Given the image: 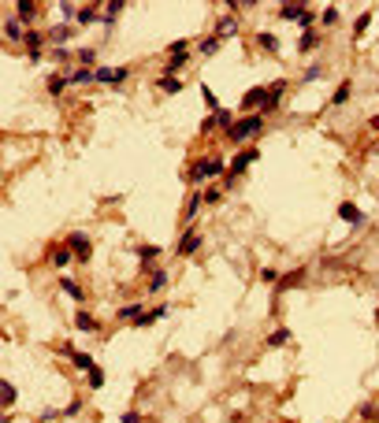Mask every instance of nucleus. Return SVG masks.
I'll list each match as a JSON object with an SVG mask.
<instances>
[{
  "instance_id": "obj_17",
  "label": "nucleus",
  "mask_w": 379,
  "mask_h": 423,
  "mask_svg": "<svg viewBox=\"0 0 379 423\" xmlns=\"http://www.w3.org/2000/svg\"><path fill=\"white\" fill-rule=\"evenodd\" d=\"M301 279H305V271H290V275H283V279H279V290H290V286H297Z\"/></svg>"
},
{
  "instance_id": "obj_44",
  "label": "nucleus",
  "mask_w": 379,
  "mask_h": 423,
  "mask_svg": "<svg viewBox=\"0 0 379 423\" xmlns=\"http://www.w3.org/2000/svg\"><path fill=\"white\" fill-rule=\"evenodd\" d=\"M201 197H204V201H208V204H216V201H219V189H204Z\"/></svg>"
},
{
  "instance_id": "obj_41",
  "label": "nucleus",
  "mask_w": 379,
  "mask_h": 423,
  "mask_svg": "<svg viewBox=\"0 0 379 423\" xmlns=\"http://www.w3.org/2000/svg\"><path fill=\"white\" fill-rule=\"evenodd\" d=\"M201 201H204V197H190V204H186V219H190V215L197 212V204H201Z\"/></svg>"
},
{
  "instance_id": "obj_10",
  "label": "nucleus",
  "mask_w": 379,
  "mask_h": 423,
  "mask_svg": "<svg viewBox=\"0 0 379 423\" xmlns=\"http://www.w3.org/2000/svg\"><path fill=\"white\" fill-rule=\"evenodd\" d=\"M116 316H119V323H123V319H126V323H138L145 312H142V305H126V308H119Z\"/></svg>"
},
{
  "instance_id": "obj_22",
  "label": "nucleus",
  "mask_w": 379,
  "mask_h": 423,
  "mask_svg": "<svg viewBox=\"0 0 379 423\" xmlns=\"http://www.w3.org/2000/svg\"><path fill=\"white\" fill-rule=\"evenodd\" d=\"M59 290H63L67 297H75V301H82V290H78V286H75L71 279H59Z\"/></svg>"
},
{
  "instance_id": "obj_42",
  "label": "nucleus",
  "mask_w": 379,
  "mask_h": 423,
  "mask_svg": "<svg viewBox=\"0 0 379 423\" xmlns=\"http://www.w3.org/2000/svg\"><path fill=\"white\" fill-rule=\"evenodd\" d=\"M320 75H323V67H309V71H305V82H316Z\"/></svg>"
},
{
  "instance_id": "obj_11",
  "label": "nucleus",
  "mask_w": 379,
  "mask_h": 423,
  "mask_svg": "<svg viewBox=\"0 0 379 423\" xmlns=\"http://www.w3.org/2000/svg\"><path fill=\"white\" fill-rule=\"evenodd\" d=\"M279 15H283V19H290V23H301L305 8H301V4H283V8H279Z\"/></svg>"
},
{
  "instance_id": "obj_14",
  "label": "nucleus",
  "mask_w": 379,
  "mask_h": 423,
  "mask_svg": "<svg viewBox=\"0 0 379 423\" xmlns=\"http://www.w3.org/2000/svg\"><path fill=\"white\" fill-rule=\"evenodd\" d=\"M338 215H342L346 223H364V215L353 208V204H342V208H338Z\"/></svg>"
},
{
  "instance_id": "obj_16",
  "label": "nucleus",
  "mask_w": 379,
  "mask_h": 423,
  "mask_svg": "<svg viewBox=\"0 0 379 423\" xmlns=\"http://www.w3.org/2000/svg\"><path fill=\"white\" fill-rule=\"evenodd\" d=\"M156 85H160L164 93H178V89H182V78H168V75H164V78H160Z\"/></svg>"
},
{
  "instance_id": "obj_35",
  "label": "nucleus",
  "mask_w": 379,
  "mask_h": 423,
  "mask_svg": "<svg viewBox=\"0 0 379 423\" xmlns=\"http://www.w3.org/2000/svg\"><path fill=\"white\" fill-rule=\"evenodd\" d=\"M219 34H223V37L234 34V19H219Z\"/></svg>"
},
{
  "instance_id": "obj_29",
  "label": "nucleus",
  "mask_w": 379,
  "mask_h": 423,
  "mask_svg": "<svg viewBox=\"0 0 379 423\" xmlns=\"http://www.w3.org/2000/svg\"><path fill=\"white\" fill-rule=\"evenodd\" d=\"M346 101H350V82H342L335 89V101H331V104H346Z\"/></svg>"
},
{
  "instance_id": "obj_13",
  "label": "nucleus",
  "mask_w": 379,
  "mask_h": 423,
  "mask_svg": "<svg viewBox=\"0 0 379 423\" xmlns=\"http://www.w3.org/2000/svg\"><path fill=\"white\" fill-rule=\"evenodd\" d=\"M41 41H45V37L41 34H37V30H30V34H26V49H30V56H41Z\"/></svg>"
},
{
  "instance_id": "obj_26",
  "label": "nucleus",
  "mask_w": 379,
  "mask_h": 423,
  "mask_svg": "<svg viewBox=\"0 0 379 423\" xmlns=\"http://www.w3.org/2000/svg\"><path fill=\"white\" fill-rule=\"evenodd\" d=\"M257 41H261V49H268V52H275V49H279V37H275V34H261Z\"/></svg>"
},
{
  "instance_id": "obj_32",
  "label": "nucleus",
  "mask_w": 379,
  "mask_h": 423,
  "mask_svg": "<svg viewBox=\"0 0 379 423\" xmlns=\"http://www.w3.org/2000/svg\"><path fill=\"white\" fill-rule=\"evenodd\" d=\"M201 52H204V56H216V52H219V37H208V41H201Z\"/></svg>"
},
{
  "instance_id": "obj_43",
  "label": "nucleus",
  "mask_w": 379,
  "mask_h": 423,
  "mask_svg": "<svg viewBox=\"0 0 379 423\" xmlns=\"http://www.w3.org/2000/svg\"><path fill=\"white\" fill-rule=\"evenodd\" d=\"M201 130H204V134H212V130H216V115H208V119H204V123H201Z\"/></svg>"
},
{
  "instance_id": "obj_36",
  "label": "nucleus",
  "mask_w": 379,
  "mask_h": 423,
  "mask_svg": "<svg viewBox=\"0 0 379 423\" xmlns=\"http://www.w3.org/2000/svg\"><path fill=\"white\" fill-rule=\"evenodd\" d=\"M52 41H67V37H71V30H67V26H56V30H52Z\"/></svg>"
},
{
  "instance_id": "obj_24",
  "label": "nucleus",
  "mask_w": 379,
  "mask_h": 423,
  "mask_svg": "<svg viewBox=\"0 0 379 423\" xmlns=\"http://www.w3.org/2000/svg\"><path fill=\"white\" fill-rule=\"evenodd\" d=\"M71 356H75V364L82 368V371H93V368H97V364H93V356H86V353H71Z\"/></svg>"
},
{
  "instance_id": "obj_7",
  "label": "nucleus",
  "mask_w": 379,
  "mask_h": 423,
  "mask_svg": "<svg viewBox=\"0 0 379 423\" xmlns=\"http://www.w3.org/2000/svg\"><path fill=\"white\" fill-rule=\"evenodd\" d=\"M197 245H201V234H194V230H190V234H186L182 241H178V249H175V253H178V256H190V253H197Z\"/></svg>"
},
{
  "instance_id": "obj_46",
  "label": "nucleus",
  "mask_w": 379,
  "mask_h": 423,
  "mask_svg": "<svg viewBox=\"0 0 379 423\" xmlns=\"http://www.w3.org/2000/svg\"><path fill=\"white\" fill-rule=\"evenodd\" d=\"M372 130H376V134H379V119H372Z\"/></svg>"
},
{
  "instance_id": "obj_40",
  "label": "nucleus",
  "mask_w": 379,
  "mask_h": 423,
  "mask_svg": "<svg viewBox=\"0 0 379 423\" xmlns=\"http://www.w3.org/2000/svg\"><path fill=\"white\" fill-rule=\"evenodd\" d=\"M231 119H234L231 111H216V127H231Z\"/></svg>"
},
{
  "instance_id": "obj_45",
  "label": "nucleus",
  "mask_w": 379,
  "mask_h": 423,
  "mask_svg": "<svg viewBox=\"0 0 379 423\" xmlns=\"http://www.w3.org/2000/svg\"><path fill=\"white\" fill-rule=\"evenodd\" d=\"M123 423H142V416H138V412H123Z\"/></svg>"
},
{
  "instance_id": "obj_18",
  "label": "nucleus",
  "mask_w": 379,
  "mask_h": 423,
  "mask_svg": "<svg viewBox=\"0 0 379 423\" xmlns=\"http://www.w3.org/2000/svg\"><path fill=\"white\" fill-rule=\"evenodd\" d=\"M4 34H8V37H23V41H26L23 23H19V19H8V23H4Z\"/></svg>"
},
{
  "instance_id": "obj_33",
  "label": "nucleus",
  "mask_w": 379,
  "mask_h": 423,
  "mask_svg": "<svg viewBox=\"0 0 379 423\" xmlns=\"http://www.w3.org/2000/svg\"><path fill=\"white\" fill-rule=\"evenodd\" d=\"M119 11H123V4H108V8H104V23H116Z\"/></svg>"
},
{
  "instance_id": "obj_3",
  "label": "nucleus",
  "mask_w": 379,
  "mask_h": 423,
  "mask_svg": "<svg viewBox=\"0 0 379 423\" xmlns=\"http://www.w3.org/2000/svg\"><path fill=\"white\" fill-rule=\"evenodd\" d=\"M93 75H97V82H104V85H119V82H126L130 71L126 67H97Z\"/></svg>"
},
{
  "instance_id": "obj_5",
  "label": "nucleus",
  "mask_w": 379,
  "mask_h": 423,
  "mask_svg": "<svg viewBox=\"0 0 379 423\" xmlns=\"http://www.w3.org/2000/svg\"><path fill=\"white\" fill-rule=\"evenodd\" d=\"M253 160H257V153H253V149H242V153H238L234 160H231V175H242V171L249 167Z\"/></svg>"
},
{
  "instance_id": "obj_25",
  "label": "nucleus",
  "mask_w": 379,
  "mask_h": 423,
  "mask_svg": "<svg viewBox=\"0 0 379 423\" xmlns=\"http://www.w3.org/2000/svg\"><path fill=\"white\" fill-rule=\"evenodd\" d=\"M297 49H301V52H312V49H316V34H309V30H305L301 41H297Z\"/></svg>"
},
{
  "instance_id": "obj_21",
  "label": "nucleus",
  "mask_w": 379,
  "mask_h": 423,
  "mask_svg": "<svg viewBox=\"0 0 379 423\" xmlns=\"http://www.w3.org/2000/svg\"><path fill=\"white\" fill-rule=\"evenodd\" d=\"M71 256H75L71 249H56V253H52V264H56V267H67V264H71Z\"/></svg>"
},
{
  "instance_id": "obj_37",
  "label": "nucleus",
  "mask_w": 379,
  "mask_h": 423,
  "mask_svg": "<svg viewBox=\"0 0 379 423\" xmlns=\"http://www.w3.org/2000/svg\"><path fill=\"white\" fill-rule=\"evenodd\" d=\"M59 15H63V19H78V8H75V4H59Z\"/></svg>"
},
{
  "instance_id": "obj_38",
  "label": "nucleus",
  "mask_w": 379,
  "mask_h": 423,
  "mask_svg": "<svg viewBox=\"0 0 379 423\" xmlns=\"http://www.w3.org/2000/svg\"><path fill=\"white\" fill-rule=\"evenodd\" d=\"M78 59H82V63H97V49H82Z\"/></svg>"
},
{
  "instance_id": "obj_31",
  "label": "nucleus",
  "mask_w": 379,
  "mask_h": 423,
  "mask_svg": "<svg viewBox=\"0 0 379 423\" xmlns=\"http://www.w3.org/2000/svg\"><path fill=\"white\" fill-rule=\"evenodd\" d=\"M0 397H4V405H15V386L4 382V386H0Z\"/></svg>"
},
{
  "instance_id": "obj_19",
  "label": "nucleus",
  "mask_w": 379,
  "mask_h": 423,
  "mask_svg": "<svg viewBox=\"0 0 379 423\" xmlns=\"http://www.w3.org/2000/svg\"><path fill=\"white\" fill-rule=\"evenodd\" d=\"M287 342H290V330H287V327H279V330H271L268 345H287Z\"/></svg>"
},
{
  "instance_id": "obj_2",
  "label": "nucleus",
  "mask_w": 379,
  "mask_h": 423,
  "mask_svg": "<svg viewBox=\"0 0 379 423\" xmlns=\"http://www.w3.org/2000/svg\"><path fill=\"white\" fill-rule=\"evenodd\" d=\"M223 171H227V163L219 160V156H204V160L194 163L190 178H194V182H201V178H216V175H223Z\"/></svg>"
},
{
  "instance_id": "obj_23",
  "label": "nucleus",
  "mask_w": 379,
  "mask_h": 423,
  "mask_svg": "<svg viewBox=\"0 0 379 423\" xmlns=\"http://www.w3.org/2000/svg\"><path fill=\"white\" fill-rule=\"evenodd\" d=\"M63 85H67V78H63V75H52V78H49V93H52V97L63 93Z\"/></svg>"
},
{
  "instance_id": "obj_6",
  "label": "nucleus",
  "mask_w": 379,
  "mask_h": 423,
  "mask_svg": "<svg viewBox=\"0 0 379 423\" xmlns=\"http://www.w3.org/2000/svg\"><path fill=\"white\" fill-rule=\"evenodd\" d=\"M67 245L75 249L78 260H86V256H89V238H86V234H71V238H67Z\"/></svg>"
},
{
  "instance_id": "obj_8",
  "label": "nucleus",
  "mask_w": 379,
  "mask_h": 423,
  "mask_svg": "<svg viewBox=\"0 0 379 423\" xmlns=\"http://www.w3.org/2000/svg\"><path fill=\"white\" fill-rule=\"evenodd\" d=\"M257 104H268V89H261V85L242 97V108H257Z\"/></svg>"
},
{
  "instance_id": "obj_30",
  "label": "nucleus",
  "mask_w": 379,
  "mask_h": 423,
  "mask_svg": "<svg viewBox=\"0 0 379 423\" xmlns=\"http://www.w3.org/2000/svg\"><path fill=\"white\" fill-rule=\"evenodd\" d=\"M201 97H204V104H208L212 111H219V101H216V93H212L208 85H201Z\"/></svg>"
},
{
  "instance_id": "obj_28",
  "label": "nucleus",
  "mask_w": 379,
  "mask_h": 423,
  "mask_svg": "<svg viewBox=\"0 0 379 423\" xmlns=\"http://www.w3.org/2000/svg\"><path fill=\"white\" fill-rule=\"evenodd\" d=\"M138 256H142V260H156L160 249H156V245H138Z\"/></svg>"
},
{
  "instance_id": "obj_12",
  "label": "nucleus",
  "mask_w": 379,
  "mask_h": 423,
  "mask_svg": "<svg viewBox=\"0 0 379 423\" xmlns=\"http://www.w3.org/2000/svg\"><path fill=\"white\" fill-rule=\"evenodd\" d=\"M186 56H190V52H178V56H171V59H168V67H164V71H168V78H175L178 71L186 67Z\"/></svg>"
},
{
  "instance_id": "obj_15",
  "label": "nucleus",
  "mask_w": 379,
  "mask_h": 423,
  "mask_svg": "<svg viewBox=\"0 0 379 423\" xmlns=\"http://www.w3.org/2000/svg\"><path fill=\"white\" fill-rule=\"evenodd\" d=\"M75 327H78V330H97V319H93L89 312H78V316H75Z\"/></svg>"
},
{
  "instance_id": "obj_20",
  "label": "nucleus",
  "mask_w": 379,
  "mask_h": 423,
  "mask_svg": "<svg viewBox=\"0 0 379 423\" xmlns=\"http://www.w3.org/2000/svg\"><path fill=\"white\" fill-rule=\"evenodd\" d=\"M168 286V271H152L149 275V290H164Z\"/></svg>"
},
{
  "instance_id": "obj_27",
  "label": "nucleus",
  "mask_w": 379,
  "mask_h": 423,
  "mask_svg": "<svg viewBox=\"0 0 379 423\" xmlns=\"http://www.w3.org/2000/svg\"><path fill=\"white\" fill-rule=\"evenodd\" d=\"M261 279L268 282V286H279V279H283V275H279L275 267H264V271H261Z\"/></svg>"
},
{
  "instance_id": "obj_9",
  "label": "nucleus",
  "mask_w": 379,
  "mask_h": 423,
  "mask_svg": "<svg viewBox=\"0 0 379 423\" xmlns=\"http://www.w3.org/2000/svg\"><path fill=\"white\" fill-rule=\"evenodd\" d=\"M15 15H19V23H34L37 4H30V0H19V4H15Z\"/></svg>"
},
{
  "instance_id": "obj_1",
  "label": "nucleus",
  "mask_w": 379,
  "mask_h": 423,
  "mask_svg": "<svg viewBox=\"0 0 379 423\" xmlns=\"http://www.w3.org/2000/svg\"><path fill=\"white\" fill-rule=\"evenodd\" d=\"M261 127H264V115H245V119H238V123L227 130V134H231V141L242 145V141H249V137L261 134Z\"/></svg>"
},
{
  "instance_id": "obj_39",
  "label": "nucleus",
  "mask_w": 379,
  "mask_h": 423,
  "mask_svg": "<svg viewBox=\"0 0 379 423\" xmlns=\"http://www.w3.org/2000/svg\"><path fill=\"white\" fill-rule=\"evenodd\" d=\"M320 19H323L327 26H331V23H338V8H323V15H320Z\"/></svg>"
},
{
  "instance_id": "obj_4",
  "label": "nucleus",
  "mask_w": 379,
  "mask_h": 423,
  "mask_svg": "<svg viewBox=\"0 0 379 423\" xmlns=\"http://www.w3.org/2000/svg\"><path fill=\"white\" fill-rule=\"evenodd\" d=\"M78 23L89 26V23H104V11L97 8V4H86V8H78Z\"/></svg>"
},
{
  "instance_id": "obj_34",
  "label": "nucleus",
  "mask_w": 379,
  "mask_h": 423,
  "mask_svg": "<svg viewBox=\"0 0 379 423\" xmlns=\"http://www.w3.org/2000/svg\"><path fill=\"white\" fill-rule=\"evenodd\" d=\"M89 386H93V390L104 386V371H101V368H93V371H89Z\"/></svg>"
}]
</instances>
